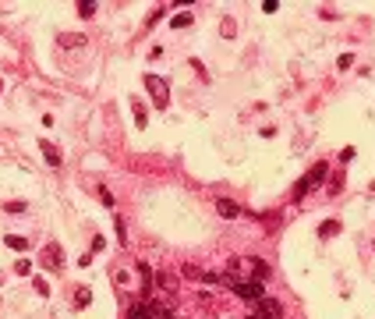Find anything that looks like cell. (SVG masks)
Listing matches in <instances>:
<instances>
[{"label":"cell","instance_id":"603a6c76","mask_svg":"<svg viewBox=\"0 0 375 319\" xmlns=\"http://www.w3.org/2000/svg\"><path fill=\"white\" fill-rule=\"evenodd\" d=\"M340 192H343V174H336V181L329 185V195H340Z\"/></svg>","mask_w":375,"mask_h":319},{"label":"cell","instance_id":"cb8c5ba5","mask_svg":"<svg viewBox=\"0 0 375 319\" xmlns=\"http://www.w3.org/2000/svg\"><path fill=\"white\" fill-rule=\"evenodd\" d=\"M163 14H167V11H163V7H156V11H153V14H149V18H145V25H156V22L163 18Z\"/></svg>","mask_w":375,"mask_h":319},{"label":"cell","instance_id":"8992f818","mask_svg":"<svg viewBox=\"0 0 375 319\" xmlns=\"http://www.w3.org/2000/svg\"><path fill=\"white\" fill-rule=\"evenodd\" d=\"M216 213L223 220H237V217H241V206H237L234 199H227V195H220V199H216Z\"/></svg>","mask_w":375,"mask_h":319},{"label":"cell","instance_id":"5b68a950","mask_svg":"<svg viewBox=\"0 0 375 319\" xmlns=\"http://www.w3.org/2000/svg\"><path fill=\"white\" fill-rule=\"evenodd\" d=\"M326 174H329V163H326V160H319V163H315L311 171L305 174V185H308V192H311V188H319L322 181H326Z\"/></svg>","mask_w":375,"mask_h":319},{"label":"cell","instance_id":"d4e9b609","mask_svg":"<svg viewBox=\"0 0 375 319\" xmlns=\"http://www.w3.org/2000/svg\"><path fill=\"white\" fill-rule=\"evenodd\" d=\"M223 39H234V22H230V18L223 22Z\"/></svg>","mask_w":375,"mask_h":319},{"label":"cell","instance_id":"5bb4252c","mask_svg":"<svg viewBox=\"0 0 375 319\" xmlns=\"http://www.w3.org/2000/svg\"><path fill=\"white\" fill-rule=\"evenodd\" d=\"M131 106H134V124H138V128H145V124H149V121H145V106H142L138 99H131Z\"/></svg>","mask_w":375,"mask_h":319},{"label":"cell","instance_id":"2e32d148","mask_svg":"<svg viewBox=\"0 0 375 319\" xmlns=\"http://www.w3.org/2000/svg\"><path fill=\"white\" fill-rule=\"evenodd\" d=\"M32 291H36V294H43V298H46V294H50V284H46V280H43V277H32Z\"/></svg>","mask_w":375,"mask_h":319},{"label":"cell","instance_id":"83f0119b","mask_svg":"<svg viewBox=\"0 0 375 319\" xmlns=\"http://www.w3.org/2000/svg\"><path fill=\"white\" fill-rule=\"evenodd\" d=\"M372 252H375V241H372Z\"/></svg>","mask_w":375,"mask_h":319},{"label":"cell","instance_id":"f1b7e54d","mask_svg":"<svg viewBox=\"0 0 375 319\" xmlns=\"http://www.w3.org/2000/svg\"><path fill=\"white\" fill-rule=\"evenodd\" d=\"M0 89H4V82H0Z\"/></svg>","mask_w":375,"mask_h":319},{"label":"cell","instance_id":"9c48e42d","mask_svg":"<svg viewBox=\"0 0 375 319\" xmlns=\"http://www.w3.org/2000/svg\"><path fill=\"white\" fill-rule=\"evenodd\" d=\"M336 234H340V220H326V223L319 227V238H326V241L336 238Z\"/></svg>","mask_w":375,"mask_h":319},{"label":"cell","instance_id":"484cf974","mask_svg":"<svg viewBox=\"0 0 375 319\" xmlns=\"http://www.w3.org/2000/svg\"><path fill=\"white\" fill-rule=\"evenodd\" d=\"M99 199H103V206H113V195L107 188H99Z\"/></svg>","mask_w":375,"mask_h":319},{"label":"cell","instance_id":"44dd1931","mask_svg":"<svg viewBox=\"0 0 375 319\" xmlns=\"http://www.w3.org/2000/svg\"><path fill=\"white\" fill-rule=\"evenodd\" d=\"M4 213H25V202H14L11 199V202H4Z\"/></svg>","mask_w":375,"mask_h":319},{"label":"cell","instance_id":"8fae6325","mask_svg":"<svg viewBox=\"0 0 375 319\" xmlns=\"http://www.w3.org/2000/svg\"><path fill=\"white\" fill-rule=\"evenodd\" d=\"M4 245H7V248H18V252H25V248H28V238H18V234H4Z\"/></svg>","mask_w":375,"mask_h":319},{"label":"cell","instance_id":"ffe728a7","mask_svg":"<svg viewBox=\"0 0 375 319\" xmlns=\"http://www.w3.org/2000/svg\"><path fill=\"white\" fill-rule=\"evenodd\" d=\"M351 64H354V53H343V57L336 60V68H340V71H347Z\"/></svg>","mask_w":375,"mask_h":319},{"label":"cell","instance_id":"e0dca14e","mask_svg":"<svg viewBox=\"0 0 375 319\" xmlns=\"http://www.w3.org/2000/svg\"><path fill=\"white\" fill-rule=\"evenodd\" d=\"M88 301H92V294H88V287H78V298H74V305H78V309H85Z\"/></svg>","mask_w":375,"mask_h":319},{"label":"cell","instance_id":"3957f363","mask_svg":"<svg viewBox=\"0 0 375 319\" xmlns=\"http://www.w3.org/2000/svg\"><path fill=\"white\" fill-rule=\"evenodd\" d=\"M230 291H234L237 298H244V301H259V298L265 294V284H262V280H234Z\"/></svg>","mask_w":375,"mask_h":319},{"label":"cell","instance_id":"7c38bea8","mask_svg":"<svg viewBox=\"0 0 375 319\" xmlns=\"http://www.w3.org/2000/svg\"><path fill=\"white\" fill-rule=\"evenodd\" d=\"M96 0H78V14H82V18H92V14H96Z\"/></svg>","mask_w":375,"mask_h":319},{"label":"cell","instance_id":"4316f807","mask_svg":"<svg viewBox=\"0 0 375 319\" xmlns=\"http://www.w3.org/2000/svg\"><path fill=\"white\" fill-rule=\"evenodd\" d=\"M244 319H259V316H255V312H251V316H244Z\"/></svg>","mask_w":375,"mask_h":319},{"label":"cell","instance_id":"d6986e66","mask_svg":"<svg viewBox=\"0 0 375 319\" xmlns=\"http://www.w3.org/2000/svg\"><path fill=\"white\" fill-rule=\"evenodd\" d=\"M354 156H357V149H354V146H347V149H340V163H351Z\"/></svg>","mask_w":375,"mask_h":319},{"label":"cell","instance_id":"30bf717a","mask_svg":"<svg viewBox=\"0 0 375 319\" xmlns=\"http://www.w3.org/2000/svg\"><path fill=\"white\" fill-rule=\"evenodd\" d=\"M57 43H61V47H85V36H71V32H61V36H57Z\"/></svg>","mask_w":375,"mask_h":319},{"label":"cell","instance_id":"4fadbf2b","mask_svg":"<svg viewBox=\"0 0 375 319\" xmlns=\"http://www.w3.org/2000/svg\"><path fill=\"white\" fill-rule=\"evenodd\" d=\"M113 227H117V241L128 245V223H124V217H113Z\"/></svg>","mask_w":375,"mask_h":319},{"label":"cell","instance_id":"7402d4cb","mask_svg":"<svg viewBox=\"0 0 375 319\" xmlns=\"http://www.w3.org/2000/svg\"><path fill=\"white\" fill-rule=\"evenodd\" d=\"M262 11L265 14H276L280 11V0H262Z\"/></svg>","mask_w":375,"mask_h":319},{"label":"cell","instance_id":"7a4b0ae2","mask_svg":"<svg viewBox=\"0 0 375 319\" xmlns=\"http://www.w3.org/2000/svg\"><path fill=\"white\" fill-rule=\"evenodd\" d=\"M39 266H43V270H53V273H61V270H64V248L57 245V241H50V245H43V252H39Z\"/></svg>","mask_w":375,"mask_h":319},{"label":"cell","instance_id":"277c9868","mask_svg":"<svg viewBox=\"0 0 375 319\" xmlns=\"http://www.w3.org/2000/svg\"><path fill=\"white\" fill-rule=\"evenodd\" d=\"M255 316H259V319H283V305H280L276 298L262 294L259 301H255Z\"/></svg>","mask_w":375,"mask_h":319},{"label":"cell","instance_id":"52a82bcc","mask_svg":"<svg viewBox=\"0 0 375 319\" xmlns=\"http://www.w3.org/2000/svg\"><path fill=\"white\" fill-rule=\"evenodd\" d=\"M39 149H43V160H46L50 167H61V160H64V156H61V149H57L53 142L43 139V142H39Z\"/></svg>","mask_w":375,"mask_h":319},{"label":"cell","instance_id":"ba28073f","mask_svg":"<svg viewBox=\"0 0 375 319\" xmlns=\"http://www.w3.org/2000/svg\"><path fill=\"white\" fill-rule=\"evenodd\" d=\"M156 287H163V291H177V277H174V273H156Z\"/></svg>","mask_w":375,"mask_h":319},{"label":"cell","instance_id":"ac0fdd59","mask_svg":"<svg viewBox=\"0 0 375 319\" xmlns=\"http://www.w3.org/2000/svg\"><path fill=\"white\" fill-rule=\"evenodd\" d=\"M14 273H18V277H28V273H32V263H28V259H18V263H14Z\"/></svg>","mask_w":375,"mask_h":319},{"label":"cell","instance_id":"6da1fadb","mask_svg":"<svg viewBox=\"0 0 375 319\" xmlns=\"http://www.w3.org/2000/svg\"><path fill=\"white\" fill-rule=\"evenodd\" d=\"M145 89H149V96H153V103L159 106V110H167V103H170V82L167 78H156V74H145Z\"/></svg>","mask_w":375,"mask_h":319},{"label":"cell","instance_id":"9a60e30c","mask_svg":"<svg viewBox=\"0 0 375 319\" xmlns=\"http://www.w3.org/2000/svg\"><path fill=\"white\" fill-rule=\"evenodd\" d=\"M170 25H174V28H184V25H191V11H181V14H174V18H170Z\"/></svg>","mask_w":375,"mask_h":319}]
</instances>
